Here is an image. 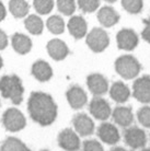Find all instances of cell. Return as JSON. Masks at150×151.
<instances>
[{"label":"cell","instance_id":"7","mask_svg":"<svg viewBox=\"0 0 150 151\" xmlns=\"http://www.w3.org/2000/svg\"><path fill=\"white\" fill-rule=\"evenodd\" d=\"M133 95L134 98L144 103L148 104L150 103V77L144 76L140 77L134 82L133 86Z\"/></svg>","mask_w":150,"mask_h":151},{"label":"cell","instance_id":"18","mask_svg":"<svg viewBox=\"0 0 150 151\" xmlns=\"http://www.w3.org/2000/svg\"><path fill=\"white\" fill-rule=\"evenodd\" d=\"M98 20L104 27H111L120 21V14L112 7L105 6L98 11Z\"/></svg>","mask_w":150,"mask_h":151},{"label":"cell","instance_id":"34","mask_svg":"<svg viewBox=\"0 0 150 151\" xmlns=\"http://www.w3.org/2000/svg\"><path fill=\"white\" fill-rule=\"evenodd\" d=\"M6 17H7V10H6V7H4V4L0 1V22L4 21V20L6 19Z\"/></svg>","mask_w":150,"mask_h":151},{"label":"cell","instance_id":"31","mask_svg":"<svg viewBox=\"0 0 150 151\" xmlns=\"http://www.w3.org/2000/svg\"><path fill=\"white\" fill-rule=\"evenodd\" d=\"M83 151H104L102 145L97 140H86L83 142Z\"/></svg>","mask_w":150,"mask_h":151},{"label":"cell","instance_id":"16","mask_svg":"<svg viewBox=\"0 0 150 151\" xmlns=\"http://www.w3.org/2000/svg\"><path fill=\"white\" fill-rule=\"evenodd\" d=\"M99 138L107 145H115L120 140V132L114 125L110 123H103L98 128Z\"/></svg>","mask_w":150,"mask_h":151},{"label":"cell","instance_id":"4","mask_svg":"<svg viewBox=\"0 0 150 151\" xmlns=\"http://www.w3.org/2000/svg\"><path fill=\"white\" fill-rule=\"evenodd\" d=\"M86 43L94 53H102L110 45L109 34L101 27H94L86 35Z\"/></svg>","mask_w":150,"mask_h":151},{"label":"cell","instance_id":"15","mask_svg":"<svg viewBox=\"0 0 150 151\" xmlns=\"http://www.w3.org/2000/svg\"><path fill=\"white\" fill-rule=\"evenodd\" d=\"M68 31L69 33L76 38L81 40L87 35L88 32V24L87 21L81 15H74L68 21Z\"/></svg>","mask_w":150,"mask_h":151},{"label":"cell","instance_id":"23","mask_svg":"<svg viewBox=\"0 0 150 151\" xmlns=\"http://www.w3.org/2000/svg\"><path fill=\"white\" fill-rule=\"evenodd\" d=\"M24 27L32 35H41L44 30V22L38 15L30 14L24 20Z\"/></svg>","mask_w":150,"mask_h":151},{"label":"cell","instance_id":"26","mask_svg":"<svg viewBox=\"0 0 150 151\" xmlns=\"http://www.w3.org/2000/svg\"><path fill=\"white\" fill-rule=\"evenodd\" d=\"M77 4L75 0H57V9L61 14L70 17L75 13Z\"/></svg>","mask_w":150,"mask_h":151},{"label":"cell","instance_id":"5","mask_svg":"<svg viewBox=\"0 0 150 151\" xmlns=\"http://www.w3.org/2000/svg\"><path fill=\"white\" fill-rule=\"evenodd\" d=\"M2 124L7 130L11 132L22 130L26 125V119L23 113L15 107L8 109L2 115Z\"/></svg>","mask_w":150,"mask_h":151},{"label":"cell","instance_id":"35","mask_svg":"<svg viewBox=\"0 0 150 151\" xmlns=\"http://www.w3.org/2000/svg\"><path fill=\"white\" fill-rule=\"evenodd\" d=\"M111 151H127V150H126V149H124V148L117 147V148H114V149H112Z\"/></svg>","mask_w":150,"mask_h":151},{"label":"cell","instance_id":"37","mask_svg":"<svg viewBox=\"0 0 150 151\" xmlns=\"http://www.w3.org/2000/svg\"><path fill=\"white\" fill-rule=\"evenodd\" d=\"M104 1H106V2H110V4H113V2H115L116 0H104Z\"/></svg>","mask_w":150,"mask_h":151},{"label":"cell","instance_id":"3","mask_svg":"<svg viewBox=\"0 0 150 151\" xmlns=\"http://www.w3.org/2000/svg\"><path fill=\"white\" fill-rule=\"evenodd\" d=\"M141 66L131 55H123L115 61V70L124 79H134L138 76Z\"/></svg>","mask_w":150,"mask_h":151},{"label":"cell","instance_id":"1","mask_svg":"<svg viewBox=\"0 0 150 151\" xmlns=\"http://www.w3.org/2000/svg\"><path fill=\"white\" fill-rule=\"evenodd\" d=\"M31 118L41 126H49L57 117V105L53 98L44 92H33L27 101Z\"/></svg>","mask_w":150,"mask_h":151},{"label":"cell","instance_id":"21","mask_svg":"<svg viewBox=\"0 0 150 151\" xmlns=\"http://www.w3.org/2000/svg\"><path fill=\"white\" fill-rule=\"evenodd\" d=\"M110 94L116 103H125L131 96V90L125 83L117 81L112 84L110 89Z\"/></svg>","mask_w":150,"mask_h":151},{"label":"cell","instance_id":"17","mask_svg":"<svg viewBox=\"0 0 150 151\" xmlns=\"http://www.w3.org/2000/svg\"><path fill=\"white\" fill-rule=\"evenodd\" d=\"M32 75L40 82H46L53 77V69L47 61L38 60L32 66Z\"/></svg>","mask_w":150,"mask_h":151},{"label":"cell","instance_id":"9","mask_svg":"<svg viewBox=\"0 0 150 151\" xmlns=\"http://www.w3.org/2000/svg\"><path fill=\"white\" fill-rule=\"evenodd\" d=\"M89 110L94 118H97L99 121H106L112 114L109 102L102 98H94L91 101Z\"/></svg>","mask_w":150,"mask_h":151},{"label":"cell","instance_id":"11","mask_svg":"<svg viewBox=\"0 0 150 151\" xmlns=\"http://www.w3.org/2000/svg\"><path fill=\"white\" fill-rule=\"evenodd\" d=\"M124 138L126 144L133 149H139V148L145 147L147 142L146 134L143 129L138 128V127H131V128L126 129Z\"/></svg>","mask_w":150,"mask_h":151},{"label":"cell","instance_id":"36","mask_svg":"<svg viewBox=\"0 0 150 151\" xmlns=\"http://www.w3.org/2000/svg\"><path fill=\"white\" fill-rule=\"evenodd\" d=\"M2 66H4V60H2V57L0 56V69L2 68Z\"/></svg>","mask_w":150,"mask_h":151},{"label":"cell","instance_id":"22","mask_svg":"<svg viewBox=\"0 0 150 151\" xmlns=\"http://www.w3.org/2000/svg\"><path fill=\"white\" fill-rule=\"evenodd\" d=\"M9 11L17 19L25 18L30 11V6L25 0H10Z\"/></svg>","mask_w":150,"mask_h":151},{"label":"cell","instance_id":"2","mask_svg":"<svg viewBox=\"0 0 150 151\" xmlns=\"http://www.w3.org/2000/svg\"><path fill=\"white\" fill-rule=\"evenodd\" d=\"M0 92L4 99H9L13 104L19 105L24 94L22 81L18 76H4L0 78Z\"/></svg>","mask_w":150,"mask_h":151},{"label":"cell","instance_id":"6","mask_svg":"<svg viewBox=\"0 0 150 151\" xmlns=\"http://www.w3.org/2000/svg\"><path fill=\"white\" fill-rule=\"evenodd\" d=\"M117 46L120 49L131 52L137 47L139 37L137 33L131 29H122L116 35Z\"/></svg>","mask_w":150,"mask_h":151},{"label":"cell","instance_id":"30","mask_svg":"<svg viewBox=\"0 0 150 151\" xmlns=\"http://www.w3.org/2000/svg\"><path fill=\"white\" fill-rule=\"evenodd\" d=\"M139 123L145 126V127H150V106H144L137 113Z\"/></svg>","mask_w":150,"mask_h":151},{"label":"cell","instance_id":"25","mask_svg":"<svg viewBox=\"0 0 150 151\" xmlns=\"http://www.w3.org/2000/svg\"><path fill=\"white\" fill-rule=\"evenodd\" d=\"M0 151H31L22 141L15 137H9L4 141Z\"/></svg>","mask_w":150,"mask_h":151},{"label":"cell","instance_id":"13","mask_svg":"<svg viewBox=\"0 0 150 151\" xmlns=\"http://www.w3.org/2000/svg\"><path fill=\"white\" fill-rule=\"evenodd\" d=\"M47 53L54 60H63L69 54V48L64 41L59 38H53L47 43Z\"/></svg>","mask_w":150,"mask_h":151},{"label":"cell","instance_id":"29","mask_svg":"<svg viewBox=\"0 0 150 151\" xmlns=\"http://www.w3.org/2000/svg\"><path fill=\"white\" fill-rule=\"evenodd\" d=\"M77 4L79 9L84 13H92L99 9L100 0H78Z\"/></svg>","mask_w":150,"mask_h":151},{"label":"cell","instance_id":"38","mask_svg":"<svg viewBox=\"0 0 150 151\" xmlns=\"http://www.w3.org/2000/svg\"><path fill=\"white\" fill-rule=\"evenodd\" d=\"M141 151H150V149H144V150H141Z\"/></svg>","mask_w":150,"mask_h":151},{"label":"cell","instance_id":"32","mask_svg":"<svg viewBox=\"0 0 150 151\" xmlns=\"http://www.w3.org/2000/svg\"><path fill=\"white\" fill-rule=\"evenodd\" d=\"M145 23V27H144L143 32H141V37L150 44V19L145 20L144 21Z\"/></svg>","mask_w":150,"mask_h":151},{"label":"cell","instance_id":"19","mask_svg":"<svg viewBox=\"0 0 150 151\" xmlns=\"http://www.w3.org/2000/svg\"><path fill=\"white\" fill-rule=\"evenodd\" d=\"M11 45L20 55H25L32 49V41L27 35L23 33H15L12 35Z\"/></svg>","mask_w":150,"mask_h":151},{"label":"cell","instance_id":"39","mask_svg":"<svg viewBox=\"0 0 150 151\" xmlns=\"http://www.w3.org/2000/svg\"><path fill=\"white\" fill-rule=\"evenodd\" d=\"M42 151H47V150H42Z\"/></svg>","mask_w":150,"mask_h":151},{"label":"cell","instance_id":"33","mask_svg":"<svg viewBox=\"0 0 150 151\" xmlns=\"http://www.w3.org/2000/svg\"><path fill=\"white\" fill-rule=\"evenodd\" d=\"M8 46V36L4 31L0 29V50L4 49Z\"/></svg>","mask_w":150,"mask_h":151},{"label":"cell","instance_id":"8","mask_svg":"<svg viewBox=\"0 0 150 151\" xmlns=\"http://www.w3.org/2000/svg\"><path fill=\"white\" fill-rule=\"evenodd\" d=\"M58 145L66 151H78L80 149V139L74 130L66 128L60 132L58 136Z\"/></svg>","mask_w":150,"mask_h":151},{"label":"cell","instance_id":"27","mask_svg":"<svg viewBox=\"0 0 150 151\" xmlns=\"http://www.w3.org/2000/svg\"><path fill=\"white\" fill-rule=\"evenodd\" d=\"M34 9L40 14H48L54 9V0H33Z\"/></svg>","mask_w":150,"mask_h":151},{"label":"cell","instance_id":"20","mask_svg":"<svg viewBox=\"0 0 150 151\" xmlns=\"http://www.w3.org/2000/svg\"><path fill=\"white\" fill-rule=\"evenodd\" d=\"M112 115L115 123L122 127L131 126L134 121V115H133L131 109L127 106H117L116 109L113 111Z\"/></svg>","mask_w":150,"mask_h":151},{"label":"cell","instance_id":"10","mask_svg":"<svg viewBox=\"0 0 150 151\" xmlns=\"http://www.w3.org/2000/svg\"><path fill=\"white\" fill-rule=\"evenodd\" d=\"M87 84L91 93H93L95 96L105 94L109 90V82L104 76L101 73H92L88 76L87 78Z\"/></svg>","mask_w":150,"mask_h":151},{"label":"cell","instance_id":"12","mask_svg":"<svg viewBox=\"0 0 150 151\" xmlns=\"http://www.w3.org/2000/svg\"><path fill=\"white\" fill-rule=\"evenodd\" d=\"M72 124L75 126L76 132L82 137L90 136L94 132L93 121L84 113L77 114L72 119Z\"/></svg>","mask_w":150,"mask_h":151},{"label":"cell","instance_id":"24","mask_svg":"<svg viewBox=\"0 0 150 151\" xmlns=\"http://www.w3.org/2000/svg\"><path fill=\"white\" fill-rule=\"evenodd\" d=\"M46 27L50 33L55 35L63 34L65 31V21L59 15H52L47 19Z\"/></svg>","mask_w":150,"mask_h":151},{"label":"cell","instance_id":"28","mask_svg":"<svg viewBox=\"0 0 150 151\" xmlns=\"http://www.w3.org/2000/svg\"><path fill=\"white\" fill-rule=\"evenodd\" d=\"M122 6L128 13L137 14L143 10V0H122Z\"/></svg>","mask_w":150,"mask_h":151},{"label":"cell","instance_id":"14","mask_svg":"<svg viewBox=\"0 0 150 151\" xmlns=\"http://www.w3.org/2000/svg\"><path fill=\"white\" fill-rule=\"evenodd\" d=\"M67 101L69 103V105L71 106L74 110H79V109H82L83 106L87 104L88 101V96L87 93L84 92L81 87L78 86H74L69 90L67 91Z\"/></svg>","mask_w":150,"mask_h":151}]
</instances>
